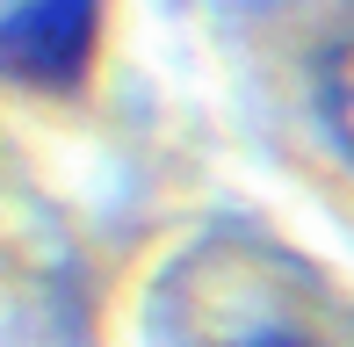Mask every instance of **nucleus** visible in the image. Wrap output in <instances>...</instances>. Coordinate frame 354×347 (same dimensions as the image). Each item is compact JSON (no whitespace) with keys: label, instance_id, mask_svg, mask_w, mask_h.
<instances>
[{"label":"nucleus","instance_id":"obj_1","mask_svg":"<svg viewBox=\"0 0 354 347\" xmlns=\"http://www.w3.org/2000/svg\"><path fill=\"white\" fill-rule=\"evenodd\" d=\"M94 0H22L0 15V73L22 87H73L94 58Z\"/></svg>","mask_w":354,"mask_h":347},{"label":"nucleus","instance_id":"obj_2","mask_svg":"<svg viewBox=\"0 0 354 347\" xmlns=\"http://www.w3.org/2000/svg\"><path fill=\"white\" fill-rule=\"evenodd\" d=\"M318 116H326V131L340 138V152L354 160V29L318 58Z\"/></svg>","mask_w":354,"mask_h":347},{"label":"nucleus","instance_id":"obj_3","mask_svg":"<svg viewBox=\"0 0 354 347\" xmlns=\"http://www.w3.org/2000/svg\"><path fill=\"white\" fill-rule=\"evenodd\" d=\"M261 347H297V340H261Z\"/></svg>","mask_w":354,"mask_h":347}]
</instances>
